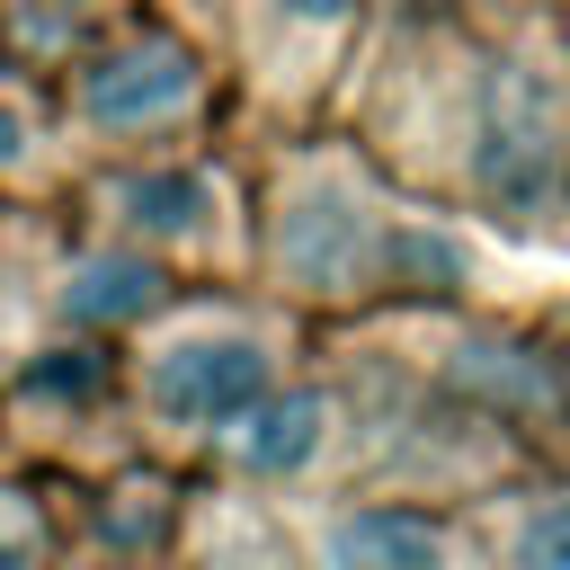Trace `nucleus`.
<instances>
[{"instance_id": "obj_6", "label": "nucleus", "mask_w": 570, "mask_h": 570, "mask_svg": "<svg viewBox=\"0 0 570 570\" xmlns=\"http://www.w3.org/2000/svg\"><path fill=\"white\" fill-rule=\"evenodd\" d=\"M116 205H125V223H142V232H196V223H205V178L151 169V178H125Z\"/></svg>"}, {"instance_id": "obj_8", "label": "nucleus", "mask_w": 570, "mask_h": 570, "mask_svg": "<svg viewBox=\"0 0 570 570\" xmlns=\"http://www.w3.org/2000/svg\"><path fill=\"white\" fill-rule=\"evenodd\" d=\"M98 374H107V356H53V365H36L45 392H89Z\"/></svg>"}, {"instance_id": "obj_1", "label": "nucleus", "mask_w": 570, "mask_h": 570, "mask_svg": "<svg viewBox=\"0 0 570 570\" xmlns=\"http://www.w3.org/2000/svg\"><path fill=\"white\" fill-rule=\"evenodd\" d=\"M151 401L169 419H196V428L249 419L267 401V347L258 338H187L151 365Z\"/></svg>"}, {"instance_id": "obj_11", "label": "nucleus", "mask_w": 570, "mask_h": 570, "mask_svg": "<svg viewBox=\"0 0 570 570\" xmlns=\"http://www.w3.org/2000/svg\"><path fill=\"white\" fill-rule=\"evenodd\" d=\"M9 151H18V116L0 107V160H9Z\"/></svg>"}, {"instance_id": "obj_2", "label": "nucleus", "mask_w": 570, "mask_h": 570, "mask_svg": "<svg viewBox=\"0 0 570 570\" xmlns=\"http://www.w3.org/2000/svg\"><path fill=\"white\" fill-rule=\"evenodd\" d=\"M187 98H196V53L169 45V36H142V45L107 53V62L80 80V107H89L98 125H151V116H169V107H187Z\"/></svg>"}, {"instance_id": "obj_4", "label": "nucleus", "mask_w": 570, "mask_h": 570, "mask_svg": "<svg viewBox=\"0 0 570 570\" xmlns=\"http://www.w3.org/2000/svg\"><path fill=\"white\" fill-rule=\"evenodd\" d=\"M321 436H330V401H321V392H285V401H258V410H249L240 463H249V472H294V463L321 454Z\"/></svg>"}, {"instance_id": "obj_10", "label": "nucleus", "mask_w": 570, "mask_h": 570, "mask_svg": "<svg viewBox=\"0 0 570 570\" xmlns=\"http://www.w3.org/2000/svg\"><path fill=\"white\" fill-rule=\"evenodd\" d=\"M0 570H27V534H0Z\"/></svg>"}, {"instance_id": "obj_9", "label": "nucleus", "mask_w": 570, "mask_h": 570, "mask_svg": "<svg viewBox=\"0 0 570 570\" xmlns=\"http://www.w3.org/2000/svg\"><path fill=\"white\" fill-rule=\"evenodd\" d=\"M276 9H285V18H312V27H321V18H347L356 0H276Z\"/></svg>"}, {"instance_id": "obj_5", "label": "nucleus", "mask_w": 570, "mask_h": 570, "mask_svg": "<svg viewBox=\"0 0 570 570\" xmlns=\"http://www.w3.org/2000/svg\"><path fill=\"white\" fill-rule=\"evenodd\" d=\"M151 303H160V267L151 258H89L71 276V312L80 321H134Z\"/></svg>"}, {"instance_id": "obj_3", "label": "nucleus", "mask_w": 570, "mask_h": 570, "mask_svg": "<svg viewBox=\"0 0 570 570\" xmlns=\"http://www.w3.org/2000/svg\"><path fill=\"white\" fill-rule=\"evenodd\" d=\"M436 525L419 508H356L330 525V570H436Z\"/></svg>"}, {"instance_id": "obj_7", "label": "nucleus", "mask_w": 570, "mask_h": 570, "mask_svg": "<svg viewBox=\"0 0 570 570\" xmlns=\"http://www.w3.org/2000/svg\"><path fill=\"white\" fill-rule=\"evenodd\" d=\"M508 570H570V490H543L508 525Z\"/></svg>"}]
</instances>
